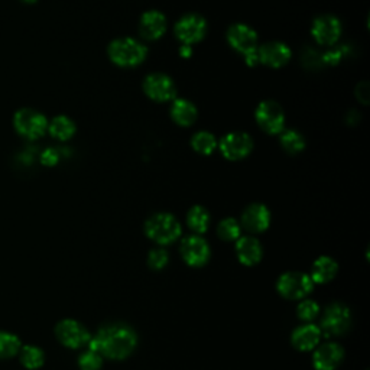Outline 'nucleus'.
Returning <instances> with one entry per match:
<instances>
[{
  "instance_id": "1",
  "label": "nucleus",
  "mask_w": 370,
  "mask_h": 370,
  "mask_svg": "<svg viewBox=\"0 0 370 370\" xmlns=\"http://www.w3.org/2000/svg\"><path fill=\"white\" fill-rule=\"evenodd\" d=\"M138 344V336L128 324H109L101 327L89 341L90 350L112 360L126 359Z\"/></svg>"
},
{
  "instance_id": "2",
  "label": "nucleus",
  "mask_w": 370,
  "mask_h": 370,
  "mask_svg": "<svg viewBox=\"0 0 370 370\" xmlns=\"http://www.w3.org/2000/svg\"><path fill=\"white\" fill-rule=\"evenodd\" d=\"M109 58L113 64L125 68H132L148 57L147 45L135 38H117L112 40L108 48Z\"/></svg>"
},
{
  "instance_id": "3",
  "label": "nucleus",
  "mask_w": 370,
  "mask_h": 370,
  "mask_svg": "<svg viewBox=\"0 0 370 370\" xmlns=\"http://www.w3.org/2000/svg\"><path fill=\"white\" fill-rule=\"evenodd\" d=\"M228 40L233 50L244 57L246 64H258V34L244 24H235L228 31Z\"/></svg>"
},
{
  "instance_id": "4",
  "label": "nucleus",
  "mask_w": 370,
  "mask_h": 370,
  "mask_svg": "<svg viewBox=\"0 0 370 370\" xmlns=\"http://www.w3.org/2000/svg\"><path fill=\"white\" fill-rule=\"evenodd\" d=\"M145 233L159 244H170L181 236V224L170 213H156L145 223Z\"/></svg>"
},
{
  "instance_id": "5",
  "label": "nucleus",
  "mask_w": 370,
  "mask_h": 370,
  "mask_svg": "<svg viewBox=\"0 0 370 370\" xmlns=\"http://www.w3.org/2000/svg\"><path fill=\"white\" fill-rule=\"evenodd\" d=\"M352 323L353 317L350 308L344 304L334 302L325 308L324 316L321 318L320 330L321 333H324L325 337L343 336L344 333L350 330Z\"/></svg>"
},
{
  "instance_id": "6",
  "label": "nucleus",
  "mask_w": 370,
  "mask_h": 370,
  "mask_svg": "<svg viewBox=\"0 0 370 370\" xmlns=\"http://www.w3.org/2000/svg\"><path fill=\"white\" fill-rule=\"evenodd\" d=\"M175 36L182 45H193L200 43L207 34V20L198 13H188L182 16L174 28Z\"/></svg>"
},
{
  "instance_id": "7",
  "label": "nucleus",
  "mask_w": 370,
  "mask_h": 370,
  "mask_svg": "<svg viewBox=\"0 0 370 370\" xmlns=\"http://www.w3.org/2000/svg\"><path fill=\"white\" fill-rule=\"evenodd\" d=\"M15 129L27 139H38L48 129L47 117L34 109H22L15 114Z\"/></svg>"
},
{
  "instance_id": "8",
  "label": "nucleus",
  "mask_w": 370,
  "mask_h": 370,
  "mask_svg": "<svg viewBox=\"0 0 370 370\" xmlns=\"http://www.w3.org/2000/svg\"><path fill=\"white\" fill-rule=\"evenodd\" d=\"M258 125L269 135H279L285 131V113L276 101L265 100L255 110Z\"/></svg>"
},
{
  "instance_id": "9",
  "label": "nucleus",
  "mask_w": 370,
  "mask_h": 370,
  "mask_svg": "<svg viewBox=\"0 0 370 370\" xmlns=\"http://www.w3.org/2000/svg\"><path fill=\"white\" fill-rule=\"evenodd\" d=\"M276 288L279 294L288 299H301L311 294L314 282L306 274L286 272L278 279Z\"/></svg>"
},
{
  "instance_id": "10",
  "label": "nucleus",
  "mask_w": 370,
  "mask_h": 370,
  "mask_svg": "<svg viewBox=\"0 0 370 370\" xmlns=\"http://www.w3.org/2000/svg\"><path fill=\"white\" fill-rule=\"evenodd\" d=\"M217 147L225 159L240 161L252 152L253 139L244 132H233L223 136Z\"/></svg>"
},
{
  "instance_id": "11",
  "label": "nucleus",
  "mask_w": 370,
  "mask_h": 370,
  "mask_svg": "<svg viewBox=\"0 0 370 370\" xmlns=\"http://www.w3.org/2000/svg\"><path fill=\"white\" fill-rule=\"evenodd\" d=\"M143 91L145 94L155 100V101H171L177 96V87L174 80L162 73H154L149 74L145 80H143Z\"/></svg>"
},
{
  "instance_id": "12",
  "label": "nucleus",
  "mask_w": 370,
  "mask_h": 370,
  "mask_svg": "<svg viewBox=\"0 0 370 370\" xmlns=\"http://www.w3.org/2000/svg\"><path fill=\"white\" fill-rule=\"evenodd\" d=\"M343 32V25L340 19L333 15H323L316 17L313 22L311 34L318 44L332 47L336 45Z\"/></svg>"
},
{
  "instance_id": "13",
  "label": "nucleus",
  "mask_w": 370,
  "mask_h": 370,
  "mask_svg": "<svg viewBox=\"0 0 370 370\" xmlns=\"http://www.w3.org/2000/svg\"><path fill=\"white\" fill-rule=\"evenodd\" d=\"M55 334L58 340L70 348H78L89 344L91 334L87 328L75 320H63L57 324Z\"/></svg>"
},
{
  "instance_id": "14",
  "label": "nucleus",
  "mask_w": 370,
  "mask_h": 370,
  "mask_svg": "<svg viewBox=\"0 0 370 370\" xmlns=\"http://www.w3.org/2000/svg\"><path fill=\"white\" fill-rule=\"evenodd\" d=\"M181 255L190 266H202L210 259V246L198 235H191L182 240Z\"/></svg>"
},
{
  "instance_id": "15",
  "label": "nucleus",
  "mask_w": 370,
  "mask_h": 370,
  "mask_svg": "<svg viewBox=\"0 0 370 370\" xmlns=\"http://www.w3.org/2000/svg\"><path fill=\"white\" fill-rule=\"evenodd\" d=\"M291 48L279 40H272L258 47V63L271 68H281L291 59Z\"/></svg>"
},
{
  "instance_id": "16",
  "label": "nucleus",
  "mask_w": 370,
  "mask_h": 370,
  "mask_svg": "<svg viewBox=\"0 0 370 370\" xmlns=\"http://www.w3.org/2000/svg\"><path fill=\"white\" fill-rule=\"evenodd\" d=\"M242 224L246 230L252 233H262L269 228L271 212L266 205L253 202L244 209L242 214Z\"/></svg>"
},
{
  "instance_id": "17",
  "label": "nucleus",
  "mask_w": 370,
  "mask_h": 370,
  "mask_svg": "<svg viewBox=\"0 0 370 370\" xmlns=\"http://www.w3.org/2000/svg\"><path fill=\"white\" fill-rule=\"evenodd\" d=\"M168 28L167 17L159 10H148L142 15L139 20V32L142 38L148 40H156Z\"/></svg>"
},
{
  "instance_id": "18",
  "label": "nucleus",
  "mask_w": 370,
  "mask_h": 370,
  "mask_svg": "<svg viewBox=\"0 0 370 370\" xmlns=\"http://www.w3.org/2000/svg\"><path fill=\"white\" fill-rule=\"evenodd\" d=\"M344 350L337 343L321 344L313 357L317 370H336L343 362Z\"/></svg>"
},
{
  "instance_id": "19",
  "label": "nucleus",
  "mask_w": 370,
  "mask_h": 370,
  "mask_svg": "<svg viewBox=\"0 0 370 370\" xmlns=\"http://www.w3.org/2000/svg\"><path fill=\"white\" fill-rule=\"evenodd\" d=\"M321 339V330L320 327L314 324H305L298 328L293 333V344L297 350L301 352H311L313 348L317 347Z\"/></svg>"
},
{
  "instance_id": "20",
  "label": "nucleus",
  "mask_w": 370,
  "mask_h": 370,
  "mask_svg": "<svg viewBox=\"0 0 370 370\" xmlns=\"http://www.w3.org/2000/svg\"><path fill=\"white\" fill-rule=\"evenodd\" d=\"M236 253L240 263L246 266H253L262 259V246L258 239L252 236H243L237 239Z\"/></svg>"
},
{
  "instance_id": "21",
  "label": "nucleus",
  "mask_w": 370,
  "mask_h": 370,
  "mask_svg": "<svg viewBox=\"0 0 370 370\" xmlns=\"http://www.w3.org/2000/svg\"><path fill=\"white\" fill-rule=\"evenodd\" d=\"M198 112L194 103L187 98H175L171 106V117L179 126H191L197 120Z\"/></svg>"
},
{
  "instance_id": "22",
  "label": "nucleus",
  "mask_w": 370,
  "mask_h": 370,
  "mask_svg": "<svg viewBox=\"0 0 370 370\" xmlns=\"http://www.w3.org/2000/svg\"><path fill=\"white\" fill-rule=\"evenodd\" d=\"M337 271H339V265L334 259L328 256H321L314 262L310 278L316 283H327L336 276Z\"/></svg>"
},
{
  "instance_id": "23",
  "label": "nucleus",
  "mask_w": 370,
  "mask_h": 370,
  "mask_svg": "<svg viewBox=\"0 0 370 370\" xmlns=\"http://www.w3.org/2000/svg\"><path fill=\"white\" fill-rule=\"evenodd\" d=\"M48 131L52 138L58 140H68L74 136L77 128L75 123L67 116H57L48 125Z\"/></svg>"
},
{
  "instance_id": "24",
  "label": "nucleus",
  "mask_w": 370,
  "mask_h": 370,
  "mask_svg": "<svg viewBox=\"0 0 370 370\" xmlns=\"http://www.w3.org/2000/svg\"><path fill=\"white\" fill-rule=\"evenodd\" d=\"M187 224L193 232H195L197 235H202L209 229L210 214L204 207H201V205H194L187 214Z\"/></svg>"
},
{
  "instance_id": "25",
  "label": "nucleus",
  "mask_w": 370,
  "mask_h": 370,
  "mask_svg": "<svg viewBox=\"0 0 370 370\" xmlns=\"http://www.w3.org/2000/svg\"><path fill=\"white\" fill-rule=\"evenodd\" d=\"M281 145L291 155L299 154L305 149V138L295 129H286L281 133Z\"/></svg>"
},
{
  "instance_id": "26",
  "label": "nucleus",
  "mask_w": 370,
  "mask_h": 370,
  "mask_svg": "<svg viewBox=\"0 0 370 370\" xmlns=\"http://www.w3.org/2000/svg\"><path fill=\"white\" fill-rule=\"evenodd\" d=\"M217 145L219 143H217L216 136L205 131L197 132L191 139L193 149L201 155H212L216 151Z\"/></svg>"
},
{
  "instance_id": "27",
  "label": "nucleus",
  "mask_w": 370,
  "mask_h": 370,
  "mask_svg": "<svg viewBox=\"0 0 370 370\" xmlns=\"http://www.w3.org/2000/svg\"><path fill=\"white\" fill-rule=\"evenodd\" d=\"M44 360H45L44 352L40 350V348H38L36 346H25L20 348V362H22V364L27 369H31V370L39 369L44 364Z\"/></svg>"
},
{
  "instance_id": "28",
  "label": "nucleus",
  "mask_w": 370,
  "mask_h": 370,
  "mask_svg": "<svg viewBox=\"0 0 370 370\" xmlns=\"http://www.w3.org/2000/svg\"><path fill=\"white\" fill-rule=\"evenodd\" d=\"M22 346L17 336L6 332H0V359H9L16 356Z\"/></svg>"
},
{
  "instance_id": "29",
  "label": "nucleus",
  "mask_w": 370,
  "mask_h": 370,
  "mask_svg": "<svg viewBox=\"0 0 370 370\" xmlns=\"http://www.w3.org/2000/svg\"><path fill=\"white\" fill-rule=\"evenodd\" d=\"M217 232H219V236L223 240L233 242V240H237L240 237L242 228H240V224L237 223V220H235V219H224L223 221H220Z\"/></svg>"
},
{
  "instance_id": "30",
  "label": "nucleus",
  "mask_w": 370,
  "mask_h": 370,
  "mask_svg": "<svg viewBox=\"0 0 370 370\" xmlns=\"http://www.w3.org/2000/svg\"><path fill=\"white\" fill-rule=\"evenodd\" d=\"M103 356L94 350H87L78 359V366L81 370H100L103 364Z\"/></svg>"
},
{
  "instance_id": "31",
  "label": "nucleus",
  "mask_w": 370,
  "mask_h": 370,
  "mask_svg": "<svg viewBox=\"0 0 370 370\" xmlns=\"http://www.w3.org/2000/svg\"><path fill=\"white\" fill-rule=\"evenodd\" d=\"M298 317L304 321H311L314 320L320 313V305L313 299H305L302 301L297 308Z\"/></svg>"
},
{
  "instance_id": "32",
  "label": "nucleus",
  "mask_w": 370,
  "mask_h": 370,
  "mask_svg": "<svg viewBox=\"0 0 370 370\" xmlns=\"http://www.w3.org/2000/svg\"><path fill=\"white\" fill-rule=\"evenodd\" d=\"M168 252L163 251V249H154L151 251L149 256H148V265L151 266L152 269H163L168 263Z\"/></svg>"
},
{
  "instance_id": "33",
  "label": "nucleus",
  "mask_w": 370,
  "mask_h": 370,
  "mask_svg": "<svg viewBox=\"0 0 370 370\" xmlns=\"http://www.w3.org/2000/svg\"><path fill=\"white\" fill-rule=\"evenodd\" d=\"M347 50L348 48L346 45H341V47H337L336 50L327 51L324 55H321L323 64H328V66H336V64H339L340 59L346 55Z\"/></svg>"
},
{
  "instance_id": "34",
  "label": "nucleus",
  "mask_w": 370,
  "mask_h": 370,
  "mask_svg": "<svg viewBox=\"0 0 370 370\" xmlns=\"http://www.w3.org/2000/svg\"><path fill=\"white\" fill-rule=\"evenodd\" d=\"M58 161H59V152L54 148H48L43 154H40V162H43L44 165H47V167L57 165Z\"/></svg>"
},
{
  "instance_id": "35",
  "label": "nucleus",
  "mask_w": 370,
  "mask_h": 370,
  "mask_svg": "<svg viewBox=\"0 0 370 370\" xmlns=\"http://www.w3.org/2000/svg\"><path fill=\"white\" fill-rule=\"evenodd\" d=\"M356 96L363 103V105H367V103H369V97H370V91H369V84L366 83V81H363V83L357 84V87H356Z\"/></svg>"
},
{
  "instance_id": "36",
  "label": "nucleus",
  "mask_w": 370,
  "mask_h": 370,
  "mask_svg": "<svg viewBox=\"0 0 370 370\" xmlns=\"http://www.w3.org/2000/svg\"><path fill=\"white\" fill-rule=\"evenodd\" d=\"M179 51H181L182 57H190L191 55V47L190 45H182Z\"/></svg>"
},
{
  "instance_id": "37",
  "label": "nucleus",
  "mask_w": 370,
  "mask_h": 370,
  "mask_svg": "<svg viewBox=\"0 0 370 370\" xmlns=\"http://www.w3.org/2000/svg\"><path fill=\"white\" fill-rule=\"evenodd\" d=\"M24 2H27V3H34V2H36V0H24Z\"/></svg>"
}]
</instances>
